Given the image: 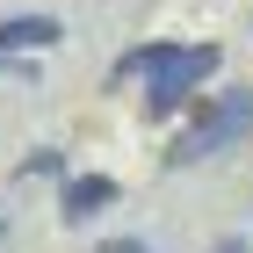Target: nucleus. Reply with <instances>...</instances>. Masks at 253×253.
Listing matches in <instances>:
<instances>
[{
  "instance_id": "39448f33",
  "label": "nucleus",
  "mask_w": 253,
  "mask_h": 253,
  "mask_svg": "<svg viewBox=\"0 0 253 253\" xmlns=\"http://www.w3.org/2000/svg\"><path fill=\"white\" fill-rule=\"evenodd\" d=\"M101 253H152V246H145V239H109Z\"/></svg>"
},
{
  "instance_id": "f257e3e1",
  "label": "nucleus",
  "mask_w": 253,
  "mask_h": 253,
  "mask_svg": "<svg viewBox=\"0 0 253 253\" xmlns=\"http://www.w3.org/2000/svg\"><path fill=\"white\" fill-rule=\"evenodd\" d=\"M217 65H224L217 43H145V51H130V58L116 65V73H137V80H145V116H174Z\"/></svg>"
},
{
  "instance_id": "20e7f679",
  "label": "nucleus",
  "mask_w": 253,
  "mask_h": 253,
  "mask_svg": "<svg viewBox=\"0 0 253 253\" xmlns=\"http://www.w3.org/2000/svg\"><path fill=\"white\" fill-rule=\"evenodd\" d=\"M58 37L65 29L51 15H15V22H0V58H7V51H51Z\"/></svg>"
},
{
  "instance_id": "423d86ee",
  "label": "nucleus",
  "mask_w": 253,
  "mask_h": 253,
  "mask_svg": "<svg viewBox=\"0 0 253 253\" xmlns=\"http://www.w3.org/2000/svg\"><path fill=\"white\" fill-rule=\"evenodd\" d=\"M210 253H246V246H239V239H224V246H210Z\"/></svg>"
},
{
  "instance_id": "f03ea898",
  "label": "nucleus",
  "mask_w": 253,
  "mask_h": 253,
  "mask_svg": "<svg viewBox=\"0 0 253 253\" xmlns=\"http://www.w3.org/2000/svg\"><path fill=\"white\" fill-rule=\"evenodd\" d=\"M246 123H253V94H246V87L210 94L188 123H181V137H174V152H167V167H203V159L232 152L239 137H246Z\"/></svg>"
},
{
  "instance_id": "7ed1b4c3",
  "label": "nucleus",
  "mask_w": 253,
  "mask_h": 253,
  "mask_svg": "<svg viewBox=\"0 0 253 253\" xmlns=\"http://www.w3.org/2000/svg\"><path fill=\"white\" fill-rule=\"evenodd\" d=\"M109 203H116V181H109V174H73L58 188V217H65V224H87V217H101Z\"/></svg>"
}]
</instances>
